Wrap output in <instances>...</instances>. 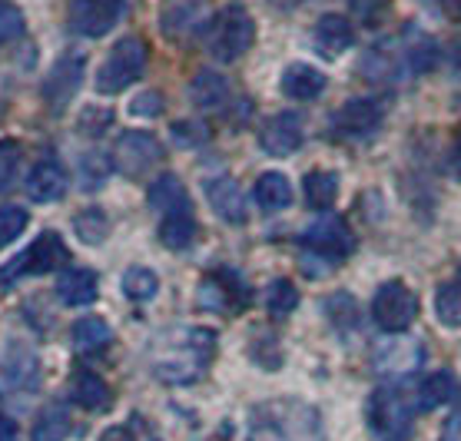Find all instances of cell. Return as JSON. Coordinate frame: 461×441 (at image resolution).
Here are the masks:
<instances>
[{"label": "cell", "mask_w": 461, "mask_h": 441, "mask_svg": "<svg viewBox=\"0 0 461 441\" xmlns=\"http://www.w3.org/2000/svg\"><path fill=\"white\" fill-rule=\"evenodd\" d=\"M455 392H458V385H455V375H451V372H435V375H429L419 385V389H415V399H419V411L441 409L445 401L455 399Z\"/></svg>", "instance_id": "obj_29"}, {"label": "cell", "mask_w": 461, "mask_h": 441, "mask_svg": "<svg viewBox=\"0 0 461 441\" xmlns=\"http://www.w3.org/2000/svg\"><path fill=\"white\" fill-rule=\"evenodd\" d=\"M435 315H438L441 326L461 328V266L455 269L451 279H445L438 285V292H435Z\"/></svg>", "instance_id": "obj_28"}, {"label": "cell", "mask_w": 461, "mask_h": 441, "mask_svg": "<svg viewBox=\"0 0 461 441\" xmlns=\"http://www.w3.org/2000/svg\"><path fill=\"white\" fill-rule=\"evenodd\" d=\"M113 342V332L106 326L104 319H96V315H86L74 326V348L80 356H96V352H104L106 346Z\"/></svg>", "instance_id": "obj_27"}, {"label": "cell", "mask_w": 461, "mask_h": 441, "mask_svg": "<svg viewBox=\"0 0 461 441\" xmlns=\"http://www.w3.org/2000/svg\"><path fill=\"white\" fill-rule=\"evenodd\" d=\"M0 441H17V425L0 415Z\"/></svg>", "instance_id": "obj_45"}, {"label": "cell", "mask_w": 461, "mask_h": 441, "mask_svg": "<svg viewBox=\"0 0 461 441\" xmlns=\"http://www.w3.org/2000/svg\"><path fill=\"white\" fill-rule=\"evenodd\" d=\"M303 246L312 256L325 259L329 266H336L339 259H346L352 252V232H348L346 220L336 216V212H325L319 220L303 232Z\"/></svg>", "instance_id": "obj_8"}, {"label": "cell", "mask_w": 461, "mask_h": 441, "mask_svg": "<svg viewBox=\"0 0 461 441\" xmlns=\"http://www.w3.org/2000/svg\"><path fill=\"white\" fill-rule=\"evenodd\" d=\"M17 169H21V147L4 140L0 143V193L11 189V183L17 179Z\"/></svg>", "instance_id": "obj_39"}, {"label": "cell", "mask_w": 461, "mask_h": 441, "mask_svg": "<svg viewBox=\"0 0 461 441\" xmlns=\"http://www.w3.org/2000/svg\"><path fill=\"white\" fill-rule=\"evenodd\" d=\"M96 292H100V279H96L94 269H63L60 279H57V295H60L63 305H74V309H84V305L96 302Z\"/></svg>", "instance_id": "obj_19"}, {"label": "cell", "mask_w": 461, "mask_h": 441, "mask_svg": "<svg viewBox=\"0 0 461 441\" xmlns=\"http://www.w3.org/2000/svg\"><path fill=\"white\" fill-rule=\"evenodd\" d=\"M74 230L86 246H100V242L110 236V220H106L100 210H86L74 220Z\"/></svg>", "instance_id": "obj_34"}, {"label": "cell", "mask_w": 461, "mask_h": 441, "mask_svg": "<svg viewBox=\"0 0 461 441\" xmlns=\"http://www.w3.org/2000/svg\"><path fill=\"white\" fill-rule=\"evenodd\" d=\"M266 305H269V315H276V319H283V315H289L299 305V289H295L289 279H276L273 285H269V295H266Z\"/></svg>", "instance_id": "obj_35"}, {"label": "cell", "mask_w": 461, "mask_h": 441, "mask_svg": "<svg viewBox=\"0 0 461 441\" xmlns=\"http://www.w3.org/2000/svg\"><path fill=\"white\" fill-rule=\"evenodd\" d=\"M196 236V220H193V210L186 206H179V210H169L163 212V222H159V242L167 246V249H186L189 242Z\"/></svg>", "instance_id": "obj_24"}, {"label": "cell", "mask_w": 461, "mask_h": 441, "mask_svg": "<svg viewBox=\"0 0 461 441\" xmlns=\"http://www.w3.org/2000/svg\"><path fill=\"white\" fill-rule=\"evenodd\" d=\"M84 76H86L84 57H80V53H63L60 60L53 63L50 76L43 80V96H47V104H53V106L67 104V100L80 90Z\"/></svg>", "instance_id": "obj_13"}, {"label": "cell", "mask_w": 461, "mask_h": 441, "mask_svg": "<svg viewBox=\"0 0 461 441\" xmlns=\"http://www.w3.org/2000/svg\"><path fill=\"white\" fill-rule=\"evenodd\" d=\"M159 159H163V147H159V140L153 133H147V130H130V133H123V137L116 140L113 163L123 176L130 179L147 176Z\"/></svg>", "instance_id": "obj_9"}, {"label": "cell", "mask_w": 461, "mask_h": 441, "mask_svg": "<svg viewBox=\"0 0 461 441\" xmlns=\"http://www.w3.org/2000/svg\"><path fill=\"white\" fill-rule=\"evenodd\" d=\"M216 356V332L203 326H176L153 338L149 368L163 385H193L206 375Z\"/></svg>", "instance_id": "obj_1"}, {"label": "cell", "mask_w": 461, "mask_h": 441, "mask_svg": "<svg viewBox=\"0 0 461 441\" xmlns=\"http://www.w3.org/2000/svg\"><path fill=\"white\" fill-rule=\"evenodd\" d=\"M203 193H206V200H210V206L216 210V216L226 222H246V216H249V210H246V196H242L240 183L232 176H210L206 183H203Z\"/></svg>", "instance_id": "obj_14"}, {"label": "cell", "mask_w": 461, "mask_h": 441, "mask_svg": "<svg viewBox=\"0 0 461 441\" xmlns=\"http://www.w3.org/2000/svg\"><path fill=\"white\" fill-rule=\"evenodd\" d=\"M110 120H113V116L106 113H94V110H86L84 116H80V130H84V133H94V137H100V133H104L106 126H110Z\"/></svg>", "instance_id": "obj_42"}, {"label": "cell", "mask_w": 461, "mask_h": 441, "mask_svg": "<svg viewBox=\"0 0 461 441\" xmlns=\"http://www.w3.org/2000/svg\"><path fill=\"white\" fill-rule=\"evenodd\" d=\"M256 40L252 14L242 4H230L210 27V53L220 63H236Z\"/></svg>", "instance_id": "obj_6"}, {"label": "cell", "mask_w": 461, "mask_h": 441, "mask_svg": "<svg viewBox=\"0 0 461 441\" xmlns=\"http://www.w3.org/2000/svg\"><path fill=\"white\" fill-rule=\"evenodd\" d=\"M259 143L269 157H293L295 149L303 147V120L295 113L273 116V120L266 123V130H262Z\"/></svg>", "instance_id": "obj_16"}, {"label": "cell", "mask_w": 461, "mask_h": 441, "mask_svg": "<svg viewBox=\"0 0 461 441\" xmlns=\"http://www.w3.org/2000/svg\"><path fill=\"white\" fill-rule=\"evenodd\" d=\"M259 441H319V415L303 401H269L256 409Z\"/></svg>", "instance_id": "obj_2"}, {"label": "cell", "mask_w": 461, "mask_h": 441, "mask_svg": "<svg viewBox=\"0 0 461 441\" xmlns=\"http://www.w3.org/2000/svg\"><path fill=\"white\" fill-rule=\"evenodd\" d=\"M123 292L130 295L133 302H149V299L159 292L157 273H153V269H147V266H133V269H126Z\"/></svg>", "instance_id": "obj_33"}, {"label": "cell", "mask_w": 461, "mask_h": 441, "mask_svg": "<svg viewBox=\"0 0 461 441\" xmlns=\"http://www.w3.org/2000/svg\"><path fill=\"white\" fill-rule=\"evenodd\" d=\"M67 263H70V249H67L63 236L60 232L47 230V232H41V236H37V239H33L11 266L0 269V283H14V279H21V275L57 273V269H63Z\"/></svg>", "instance_id": "obj_5"}, {"label": "cell", "mask_w": 461, "mask_h": 441, "mask_svg": "<svg viewBox=\"0 0 461 441\" xmlns=\"http://www.w3.org/2000/svg\"><path fill=\"white\" fill-rule=\"evenodd\" d=\"M173 137L179 140V143H189V147H196V143H206V130H203L200 123H176L173 126Z\"/></svg>", "instance_id": "obj_41"}, {"label": "cell", "mask_w": 461, "mask_h": 441, "mask_svg": "<svg viewBox=\"0 0 461 441\" xmlns=\"http://www.w3.org/2000/svg\"><path fill=\"white\" fill-rule=\"evenodd\" d=\"M421 362V348L415 342H405V338H388L372 352V365L385 375H405V372H415Z\"/></svg>", "instance_id": "obj_18"}, {"label": "cell", "mask_w": 461, "mask_h": 441, "mask_svg": "<svg viewBox=\"0 0 461 441\" xmlns=\"http://www.w3.org/2000/svg\"><path fill=\"white\" fill-rule=\"evenodd\" d=\"M303 189H305V202H309L312 210H329L339 196V176L336 173H322V169H315V173L305 176Z\"/></svg>", "instance_id": "obj_30"}, {"label": "cell", "mask_w": 461, "mask_h": 441, "mask_svg": "<svg viewBox=\"0 0 461 441\" xmlns=\"http://www.w3.org/2000/svg\"><path fill=\"white\" fill-rule=\"evenodd\" d=\"M147 43L140 40V37H123V40L116 43L113 50L106 53V60L100 63V70H96V90L106 96H116L123 94L126 86H133L143 76L147 70Z\"/></svg>", "instance_id": "obj_4"}, {"label": "cell", "mask_w": 461, "mask_h": 441, "mask_svg": "<svg viewBox=\"0 0 461 441\" xmlns=\"http://www.w3.org/2000/svg\"><path fill=\"white\" fill-rule=\"evenodd\" d=\"M196 299L203 309H212V312H236L246 295H242V285L236 283L232 273H212L200 283Z\"/></svg>", "instance_id": "obj_17"}, {"label": "cell", "mask_w": 461, "mask_h": 441, "mask_svg": "<svg viewBox=\"0 0 461 441\" xmlns=\"http://www.w3.org/2000/svg\"><path fill=\"white\" fill-rule=\"evenodd\" d=\"M100 441H137L133 438V431L123 428V425H113V428H106L104 435H100Z\"/></svg>", "instance_id": "obj_44"}, {"label": "cell", "mask_w": 461, "mask_h": 441, "mask_svg": "<svg viewBox=\"0 0 461 441\" xmlns=\"http://www.w3.org/2000/svg\"><path fill=\"white\" fill-rule=\"evenodd\" d=\"M126 0H74L70 4V27L80 37H106L123 17Z\"/></svg>", "instance_id": "obj_10"}, {"label": "cell", "mask_w": 461, "mask_h": 441, "mask_svg": "<svg viewBox=\"0 0 461 441\" xmlns=\"http://www.w3.org/2000/svg\"><path fill=\"white\" fill-rule=\"evenodd\" d=\"M63 189H67V173L57 159H41L37 166L27 173V196L33 202H53L63 196Z\"/></svg>", "instance_id": "obj_21"}, {"label": "cell", "mask_w": 461, "mask_h": 441, "mask_svg": "<svg viewBox=\"0 0 461 441\" xmlns=\"http://www.w3.org/2000/svg\"><path fill=\"white\" fill-rule=\"evenodd\" d=\"M382 116H385L382 100H375V96H356V100H346L336 110L332 130H336L339 137H368V133H375Z\"/></svg>", "instance_id": "obj_11"}, {"label": "cell", "mask_w": 461, "mask_h": 441, "mask_svg": "<svg viewBox=\"0 0 461 441\" xmlns=\"http://www.w3.org/2000/svg\"><path fill=\"white\" fill-rule=\"evenodd\" d=\"M206 23H210L206 0H167L159 7V27L173 40H186L193 33H200Z\"/></svg>", "instance_id": "obj_12"}, {"label": "cell", "mask_w": 461, "mask_h": 441, "mask_svg": "<svg viewBox=\"0 0 461 441\" xmlns=\"http://www.w3.org/2000/svg\"><path fill=\"white\" fill-rule=\"evenodd\" d=\"M451 166H455V173L461 176V137L455 140V149H451Z\"/></svg>", "instance_id": "obj_46"}, {"label": "cell", "mask_w": 461, "mask_h": 441, "mask_svg": "<svg viewBox=\"0 0 461 441\" xmlns=\"http://www.w3.org/2000/svg\"><path fill=\"white\" fill-rule=\"evenodd\" d=\"M110 169H113V163L104 157V153H86L84 159H80V186L90 193V189H100L106 183V176H110Z\"/></svg>", "instance_id": "obj_36"}, {"label": "cell", "mask_w": 461, "mask_h": 441, "mask_svg": "<svg viewBox=\"0 0 461 441\" xmlns=\"http://www.w3.org/2000/svg\"><path fill=\"white\" fill-rule=\"evenodd\" d=\"M325 76L322 70H315L312 63H293L285 67L283 74V94L293 96V100H312V96L322 94Z\"/></svg>", "instance_id": "obj_25"}, {"label": "cell", "mask_w": 461, "mask_h": 441, "mask_svg": "<svg viewBox=\"0 0 461 441\" xmlns=\"http://www.w3.org/2000/svg\"><path fill=\"white\" fill-rule=\"evenodd\" d=\"M70 399L86 411H104V409H110V399H113V395H110V385H106L96 372L80 368L74 375V382H70Z\"/></svg>", "instance_id": "obj_22"}, {"label": "cell", "mask_w": 461, "mask_h": 441, "mask_svg": "<svg viewBox=\"0 0 461 441\" xmlns=\"http://www.w3.org/2000/svg\"><path fill=\"white\" fill-rule=\"evenodd\" d=\"M130 113L143 116V120H157V116L163 113V94H159V90H143L140 96H133Z\"/></svg>", "instance_id": "obj_40"}, {"label": "cell", "mask_w": 461, "mask_h": 441, "mask_svg": "<svg viewBox=\"0 0 461 441\" xmlns=\"http://www.w3.org/2000/svg\"><path fill=\"white\" fill-rule=\"evenodd\" d=\"M415 411H419V399H415V392L405 382H385V385H378L372 401H368L372 428L392 441L409 435Z\"/></svg>", "instance_id": "obj_3"}, {"label": "cell", "mask_w": 461, "mask_h": 441, "mask_svg": "<svg viewBox=\"0 0 461 441\" xmlns=\"http://www.w3.org/2000/svg\"><path fill=\"white\" fill-rule=\"evenodd\" d=\"M252 196H256V202H259V210L279 212L293 202V183H289L285 173H262V176L256 179Z\"/></svg>", "instance_id": "obj_26"}, {"label": "cell", "mask_w": 461, "mask_h": 441, "mask_svg": "<svg viewBox=\"0 0 461 441\" xmlns=\"http://www.w3.org/2000/svg\"><path fill=\"white\" fill-rule=\"evenodd\" d=\"M312 43L322 57L336 60V57H342L346 50H352V43H356V27H352V21L342 17V14H325V17H319V23H315Z\"/></svg>", "instance_id": "obj_15"}, {"label": "cell", "mask_w": 461, "mask_h": 441, "mask_svg": "<svg viewBox=\"0 0 461 441\" xmlns=\"http://www.w3.org/2000/svg\"><path fill=\"white\" fill-rule=\"evenodd\" d=\"M0 378H4L7 389L31 392L37 385V378H41V365H37L31 348H14V352H7L4 368H0Z\"/></svg>", "instance_id": "obj_23"}, {"label": "cell", "mask_w": 461, "mask_h": 441, "mask_svg": "<svg viewBox=\"0 0 461 441\" xmlns=\"http://www.w3.org/2000/svg\"><path fill=\"white\" fill-rule=\"evenodd\" d=\"M372 315H375V326L382 332H392L399 336L415 322L419 315V299L402 279H388V283L378 285L375 299H372Z\"/></svg>", "instance_id": "obj_7"}, {"label": "cell", "mask_w": 461, "mask_h": 441, "mask_svg": "<svg viewBox=\"0 0 461 441\" xmlns=\"http://www.w3.org/2000/svg\"><path fill=\"white\" fill-rule=\"evenodd\" d=\"M149 206L157 212H169V210H179V206H186L189 196L186 189H183V183H179L176 176H159L153 186H149L147 193Z\"/></svg>", "instance_id": "obj_32"}, {"label": "cell", "mask_w": 461, "mask_h": 441, "mask_svg": "<svg viewBox=\"0 0 461 441\" xmlns=\"http://www.w3.org/2000/svg\"><path fill=\"white\" fill-rule=\"evenodd\" d=\"M189 100L203 113H220L230 106V84L216 70H200L189 84Z\"/></svg>", "instance_id": "obj_20"}, {"label": "cell", "mask_w": 461, "mask_h": 441, "mask_svg": "<svg viewBox=\"0 0 461 441\" xmlns=\"http://www.w3.org/2000/svg\"><path fill=\"white\" fill-rule=\"evenodd\" d=\"M23 33V14L17 4H11V0H0V47L4 43L17 40Z\"/></svg>", "instance_id": "obj_38"}, {"label": "cell", "mask_w": 461, "mask_h": 441, "mask_svg": "<svg viewBox=\"0 0 461 441\" xmlns=\"http://www.w3.org/2000/svg\"><path fill=\"white\" fill-rule=\"evenodd\" d=\"M458 395V409L451 411V418H448V435H445V441H461V392H455Z\"/></svg>", "instance_id": "obj_43"}, {"label": "cell", "mask_w": 461, "mask_h": 441, "mask_svg": "<svg viewBox=\"0 0 461 441\" xmlns=\"http://www.w3.org/2000/svg\"><path fill=\"white\" fill-rule=\"evenodd\" d=\"M27 230V210L21 206H0V246H11Z\"/></svg>", "instance_id": "obj_37"}, {"label": "cell", "mask_w": 461, "mask_h": 441, "mask_svg": "<svg viewBox=\"0 0 461 441\" xmlns=\"http://www.w3.org/2000/svg\"><path fill=\"white\" fill-rule=\"evenodd\" d=\"M70 435V415L63 405H47L33 421V441H67Z\"/></svg>", "instance_id": "obj_31"}]
</instances>
